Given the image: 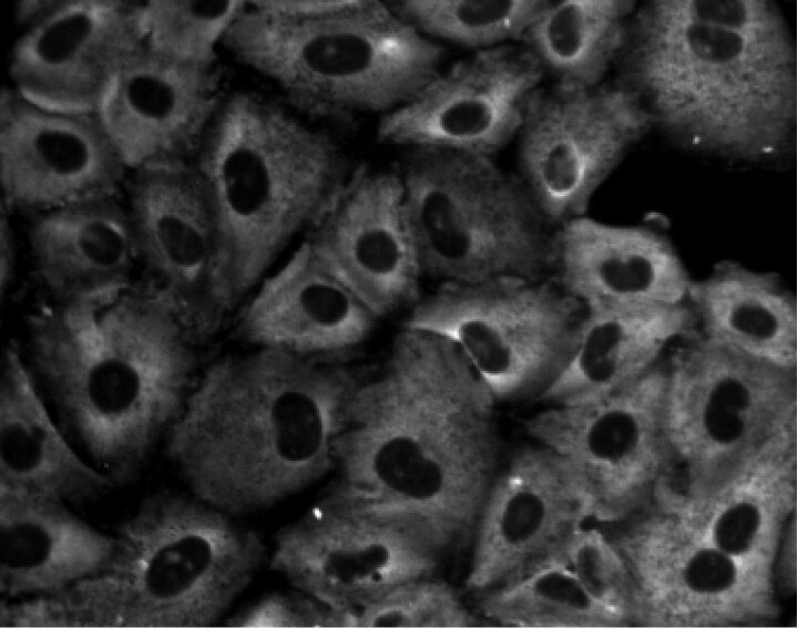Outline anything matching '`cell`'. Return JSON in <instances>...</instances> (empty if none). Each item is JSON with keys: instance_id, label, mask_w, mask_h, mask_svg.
I'll return each mask as SVG.
<instances>
[{"instance_id": "cell-1", "label": "cell", "mask_w": 798, "mask_h": 628, "mask_svg": "<svg viewBox=\"0 0 798 628\" xmlns=\"http://www.w3.org/2000/svg\"><path fill=\"white\" fill-rule=\"evenodd\" d=\"M497 404L453 343L400 328L348 402L318 502L398 524L443 562L464 553L504 463Z\"/></svg>"}, {"instance_id": "cell-2", "label": "cell", "mask_w": 798, "mask_h": 628, "mask_svg": "<svg viewBox=\"0 0 798 628\" xmlns=\"http://www.w3.org/2000/svg\"><path fill=\"white\" fill-rule=\"evenodd\" d=\"M365 372L268 348L200 371L165 454L190 493L235 517L268 511L331 474Z\"/></svg>"}, {"instance_id": "cell-3", "label": "cell", "mask_w": 798, "mask_h": 628, "mask_svg": "<svg viewBox=\"0 0 798 628\" xmlns=\"http://www.w3.org/2000/svg\"><path fill=\"white\" fill-rule=\"evenodd\" d=\"M27 329L30 364L80 446L115 484L133 481L201 371L168 292L152 278L104 306L52 301Z\"/></svg>"}, {"instance_id": "cell-4", "label": "cell", "mask_w": 798, "mask_h": 628, "mask_svg": "<svg viewBox=\"0 0 798 628\" xmlns=\"http://www.w3.org/2000/svg\"><path fill=\"white\" fill-rule=\"evenodd\" d=\"M100 573L7 604L9 627L192 628L217 625L268 563L259 533L190 494L158 491L117 526Z\"/></svg>"}, {"instance_id": "cell-5", "label": "cell", "mask_w": 798, "mask_h": 628, "mask_svg": "<svg viewBox=\"0 0 798 628\" xmlns=\"http://www.w3.org/2000/svg\"><path fill=\"white\" fill-rule=\"evenodd\" d=\"M616 82L683 147L765 163L795 148L794 39L765 41L673 18L649 3L634 13Z\"/></svg>"}, {"instance_id": "cell-6", "label": "cell", "mask_w": 798, "mask_h": 628, "mask_svg": "<svg viewBox=\"0 0 798 628\" xmlns=\"http://www.w3.org/2000/svg\"><path fill=\"white\" fill-rule=\"evenodd\" d=\"M192 162L216 213L235 309L359 164L335 131L248 89L225 93Z\"/></svg>"}, {"instance_id": "cell-7", "label": "cell", "mask_w": 798, "mask_h": 628, "mask_svg": "<svg viewBox=\"0 0 798 628\" xmlns=\"http://www.w3.org/2000/svg\"><path fill=\"white\" fill-rule=\"evenodd\" d=\"M222 45L273 82L280 100L328 128L355 131L361 117L410 101L442 70L444 47L379 0L310 19L247 6Z\"/></svg>"}, {"instance_id": "cell-8", "label": "cell", "mask_w": 798, "mask_h": 628, "mask_svg": "<svg viewBox=\"0 0 798 628\" xmlns=\"http://www.w3.org/2000/svg\"><path fill=\"white\" fill-rule=\"evenodd\" d=\"M797 411L796 370L747 357L695 329L667 354L666 428L678 483L657 503H702L797 444Z\"/></svg>"}, {"instance_id": "cell-9", "label": "cell", "mask_w": 798, "mask_h": 628, "mask_svg": "<svg viewBox=\"0 0 798 628\" xmlns=\"http://www.w3.org/2000/svg\"><path fill=\"white\" fill-rule=\"evenodd\" d=\"M392 167L424 277L472 284L551 276L555 228L515 172L438 148H406Z\"/></svg>"}, {"instance_id": "cell-10", "label": "cell", "mask_w": 798, "mask_h": 628, "mask_svg": "<svg viewBox=\"0 0 798 628\" xmlns=\"http://www.w3.org/2000/svg\"><path fill=\"white\" fill-rule=\"evenodd\" d=\"M585 309L549 276L441 284L401 328L453 343L493 399H536L571 358Z\"/></svg>"}, {"instance_id": "cell-11", "label": "cell", "mask_w": 798, "mask_h": 628, "mask_svg": "<svg viewBox=\"0 0 798 628\" xmlns=\"http://www.w3.org/2000/svg\"><path fill=\"white\" fill-rule=\"evenodd\" d=\"M667 356L596 400L548 406L524 422L528 435L564 457L592 498L593 522L618 525L653 507L674 464L666 428Z\"/></svg>"}, {"instance_id": "cell-12", "label": "cell", "mask_w": 798, "mask_h": 628, "mask_svg": "<svg viewBox=\"0 0 798 628\" xmlns=\"http://www.w3.org/2000/svg\"><path fill=\"white\" fill-rule=\"evenodd\" d=\"M654 127L644 103L618 82L541 85L516 136L515 173L556 228L586 215L598 188Z\"/></svg>"}, {"instance_id": "cell-13", "label": "cell", "mask_w": 798, "mask_h": 628, "mask_svg": "<svg viewBox=\"0 0 798 628\" xmlns=\"http://www.w3.org/2000/svg\"><path fill=\"white\" fill-rule=\"evenodd\" d=\"M610 533L635 579L645 627H750L774 624L782 600L770 572L698 537L654 505Z\"/></svg>"}, {"instance_id": "cell-14", "label": "cell", "mask_w": 798, "mask_h": 628, "mask_svg": "<svg viewBox=\"0 0 798 628\" xmlns=\"http://www.w3.org/2000/svg\"><path fill=\"white\" fill-rule=\"evenodd\" d=\"M141 261L204 343L235 310L216 213L192 159L154 162L126 179Z\"/></svg>"}, {"instance_id": "cell-15", "label": "cell", "mask_w": 798, "mask_h": 628, "mask_svg": "<svg viewBox=\"0 0 798 628\" xmlns=\"http://www.w3.org/2000/svg\"><path fill=\"white\" fill-rule=\"evenodd\" d=\"M545 73L522 44H503L442 70L410 101L380 116L379 143L491 157L518 136Z\"/></svg>"}, {"instance_id": "cell-16", "label": "cell", "mask_w": 798, "mask_h": 628, "mask_svg": "<svg viewBox=\"0 0 798 628\" xmlns=\"http://www.w3.org/2000/svg\"><path fill=\"white\" fill-rule=\"evenodd\" d=\"M443 563L398 524L319 502L276 533L268 558L293 588L352 612L402 583L436 575Z\"/></svg>"}, {"instance_id": "cell-17", "label": "cell", "mask_w": 798, "mask_h": 628, "mask_svg": "<svg viewBox=\"0 0 798 628\" xmlns=\"http://www.w3.org/2000/svg\"><path fill=\"white\" fill-rule=\"evenodd\" d=\"M593 518L589 491L564 457L535 441L518 447L481 508L467 588L490 589L540 567Z\"/></svg>"}, {"instance_id": "cell-18", "label": "cell", "mask_w": 798, "mask_h": 628, "mask_svg": "<svg viewBox=\"0 0 798 628\" xmlns=\"http://www.w3.org/2000/svg\"><path fill=\"white\" fill-rule=\"evenodd\" d=\"M304 239L379 320L422 297L424 275L393 167L359 163Z\"/></svg>"}, {"instance_id": "cell-19", "label": "cell", "mask_w": 798, "mask_h": 628, "mask_svg": "<svg viewBox=\"0 0 798 628\" xmlns=\"http://www.w3.org/2000/svg\"><path fill=\"white\" fill-rule=\"evenodd\" d=\"M143 6L60 0L14 41L8 60L11 86L42 109L96 114L123 63L143 43Z\"/></svg>"}, {"instance_id": "cell-20", "label": "cell", "mask_w": 798, "mask_h": 628, "mask_svg": "<svg viewBox=\"0 0 798 628\" xmlns=\"http://www.w3.org/2000/svg\"><path fill=\"white\" fill-rule=\"evenodd\" d=\"M127 169L96 114L42 109L2 85L1 206L10 213L115 196Z\"/></svg>"}, {"instance_id": "cell-21", "label": "cell", "mask_w": 798, "mask_h": 628, "mask_svg": "<svg viewBox=\"0 0 798 628\" xmlns=\"http://www.w3.org/2000/svg\"><path fill=\"white\" fill-rule=\"evenodd\" d=\"M237 308L241 343L329 364H351L380 321L305 239Z\"/></svg>"}, {"instance_id": "cell-22", "label": "cell", "mask_w": 798, "mask_h": 628, "mask_svg": "<svg viewBox=\"0 0 798 628\" xmlns=\"http://www.w3.org/2000/svg\"><path fill=\"white\" fill-rule=\"evenodd\" d=\"M226 92L218 66L163 56L143 43L125 60L96 115L126 167L192 159Z\"/></svg>"}, {"instance_id": "cell-23", "label": "cell", "mask_w": 798, "mask_h": 628, "mask_svg": "<svg viewBox=\"0 0 798 628\" xmlns=\"http://www.w3.org/2000/svg\"><path fill=\"white\" fill-rule=\"evenodd\" d=\"M553 253L551 277L584 309L687 302L693 277L655 228L585 215L555 228Z\"/></svg>"}, {"instance_id": "cell-24", "label": "cell", "mask_w": 798, "mask_h": 628, "mask_svg": "<svg viewBox=\"0 0 798 628\" xmlns=\"http://www.w3.org/2000/svg\"><path fill=\"white\" fill-rule=\"evenodd\" d=\"M28 240L53 302L104 306L135 284L141 256L127 205L117 195L31 215Z\"/></svg>"}, {"instance_id": "cell-25", "label": "cell", "mask_w": 798, "mask_h": 628, "mask_svg": "<svg viewBox=\"0 0 798 628\" xmlns=\"http://www.w3.org/2000/svg\"><path fill=\"white\" fill-rule=\"evenodd\" d=\"M115 535L72 513L66 503L0 483V591L9 599L59 593L112 560Z\"/></svg>"}, {"instance_id": "cell-26", "label": "cell", "mask_w": 798, "mask_h": 628, "mask_svg": "<svg viewBox=\"0 0 798 628\" xmlns=\"http://www.w3.org/2000/svg\"><path fill=\"white\" fill-rule=\"evenodd\" d=\"M695 329L687 302L585 309L571 358L535 400L563 406L604 397L654 368Z\"/></svg>"}, {"instance_id": "cell-27", "label": "cell", "mask_w": 798, "mask_h": 628, "mask_svg": "<svg viewBox=\"0 0 798 628\" xmlns=\"http://www.w3.org/2000/svg\"><path fill=\"white\" fill-rule=\"evenodd\" d=\"M0 483L65 503L90 501L115 485L53 422L14 341L3 348L0 363Z\"/></svg>"}, {"instance_id": "cell-28", "label": "cell", "mask_w": 798, "mask_h": 628, "mask_svg": "<svg viewBox=\"0 0 798 628\" xmlns=\"http://www.w3.org/2000/svg\"><path fill=\"white\" fill-rule=\"evenodd\" d=\"M687 305L705 337L771 366L798 367V312L792 289L770 270L732 259L690 282Z\"/></svg>"}, {"instance_id": "cell-29", "label": "cell", "mask_w": 798, "mask_h": 628, "mask_svg": "<svg viewBox=\"0 0 798 628\" xmlns=\"http://www.w3.org/2000/svg\"><path fill=\"white\" fill-rule=\"evenodd\" d=\"M656 505L676 514L702 539L774 576L781 533L797 513V444L768 456L702 503Z\"/></svg>"}, {"instance_id": "cell-30", "label": "cell", "mask_w": 798, "mask_h": 628, "mask_svg": "<svg viewBox=\"0 0 798 628\" xmlns=\"http://www.w3.org/2000/svg\"><path fill=\"white\" fill-rule=\"evenodd\" d=\"M634 9L630 0L550 1L520 42L554 83L595 86L624 50Z\"/></svg>"}, {"instance_id": "cell-31", "label": "cell", "mask_w": 798, "mask_h": 628, "mask_svg": "<svg viewBox=\"0 0 798 628\" xmlns=\"http://www.w3.org/2000/svg\"><path fill=\"white\" fill-rule=\"evenodd\" d=\"M474 594L473 609L487 624L521 628L627 626L596 601L559 557Z\"/></svg>"}, {"instance_id": "cell-32", "label": "cell", "mask_w": 798, "mask_h": 628, "mask_svg": "<svg viewBox=\"0 0 798 628\" xmlns=\"http://www.w3.org/2000/svg\"><path fill=\"white\" fill-rule=\"evenodd\" d=\"M548 0H400L389 3L426 37L475 51L521 41Z\"/></svg>"}, {"instance_id": "cell-33", "label": "cell", "mask_w": 798, "mask_h": 628, "mask_svg": "<svg viewBox=\"0 0 798 628\" xmlns=\"http://www.w3.org/2000/svg\"><path fill=\"white\" fill-rule=\"evenodd\" d=\"M244 0H149L143 6V44L180 63L217 66V48Z\"/></svg>"}, {"instance_id": "cell-34", "label": "cell", "mask_w": 798, "mask_h": 628, "mask_svg": "<svg viewBox=\"0 0 798 628\" xmlns=\"http://www.w3.org/2000/svg\"><path fill=\"white\" fill-rule=\"evenodd\" d=\"M556 557L596 601L627 626H645L635 579L610 533L587 523L570 537Z\"/></svg>"}, {"instance_id": "cell-35", "label": "cell", "mask_w": 798, "mask_h": 628, "mask_svg": "<svg viewBox=\"0 0 798 628\" xmlns=\"http://www.w3.org/2000/svg\"><path fill=\"white\" fill-rule=\"evenodd\" d=\"M485 624L449 583L433 575L402 583L356 609L352 627L464 628Z\"/></svg>"}, {"instance_id": "cell-36", "label": "cell", "mask_w": 798, "mask_h": 628, "mask_svg": "<svg viewBox=\"0 0 798 628\" xmlns=\"http://www.w3.org/2000/svg\"><path fill=\"white\" fill-rule=\"evenodd\" d=\"M661 13L765 41L791 40L780 9L766 0H657Z\"/></svg>"}, {"instance_id": "cell-37", "label": "cell", "mask_w": 798, "mask_h": 628, "mask_svg": "<svg viewBox=\"0 0 798 628\" xmlns=\"http://www.w3.org/2000/svg\"><path fill=\"white\" fill-rule=\"evenodd\" d=\"M232 627H352L354 612L293 588L258 598L226 621Z\"/></svg>"}, {"instance_id": "cell-38", "label": "cell", "mask_w": 798, "mask_h": 628, "mask_svg": "<svg viewBox=\"0 0 798 628\" xmlns=\"http://www.w3.org/2000/svg\"><path fill=\"white\" fill-rule=\"evenodd\" d=\"M774 580L781 600L791 597L797 584V513L787 522L774 560Z\"/></svg>"}, {"instance_id": "cell-39", "label": "cell", "mask_w": 798, "mask_h": 628, "mask_svg": "<svg viewBox=\"0 0 798 628\" xmlns=\"http://www.w3.org/2000/svg\"><path fill=\"white\" fill-rule=\"evenodd\" d=\"M354 0H253L249 6L279 17L310 19L347 9Z\"/></svg>"}, {"instance_id": "cell-40", "label": "cell", "mask_w": 798, "mask_h": 628, "mask_svg": "<svg viewBox=\"0 0 798 628\" xmlns=\"http://www.w3.org/2000/svg\"><path fill=\"white\" fill-rule=\"evenodd\" d=\"M10 212L1 206L0 217V287L1 297L3 298L8 288L11 286L16 265H17V245L12 225L10 223Z\"/></svg>"}, {"instance_id": "cell-41", "label": "cell", "mask_w": 798, "mask_h": 628, "mask_svg": "<svg viewBox=\"0 0 798 628\" xmlns=\"http://www.w3.org/2000/svg\"><path fill=\"white\" fill-rule=\"evenodd\" d=\"M60 0H22L17 1L13 9L14 22L25 29L49 14Z\"/></svg>"}]
</instances>
